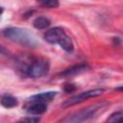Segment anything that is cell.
Returning a JSON list of instances; mask_svg holds the SVG:
<instances>
[{"label":"cell","instance_id":"8","mask_svg":"<svg viewBox=\"0 0 123 123\" xmlns=\"http://www.w3.org/2000/svg\"><path fill=\"white\" fill-rule=\"evenodd\" d=\"M86 68H87V65H86V64H78V65H74V66H71V67L65 69L60 75L62 77H69L71 75L79 74V73L86 70Z\"/></svg>","mask_w":123,"mask_h":123},{"label":"cell","instance_id":"10","mask_svg":"<svg viewBox=\"0 0 123 123\" xmlns=\"http://www.w3.org/2000/svg\"><path fill=\"white\" fill-rule=\"evenodd\" d=\"M33 25L36 29L37 30H43V29H46L47 27H49L50 25V20L47 18V17H44V16H38L37 17L34 22H33Z\"/></svg>","mask_w":123,"mask_h":123},{"label":"cell","instance_id":"15","mask_svg":"<svg viewBox=\"0 0 123 123\" xmlns=\"http://www.w3.org/2000/svg\"><path fill=\"white\" fill-rule=\"evenodd\" d=\"M0 53L1 54H4V53H7V50L2 46V45H0Z\"/></svg>","mask_w":123,"mask_h":123},{"label":"cell","instance_id":"6","mask_svg":"<svg viewBox=\"0 0 123 123\" xmlns=\"http://www.w3.org/2000/svg\"><path fill=\"white\" fill-rule=\"evenodd\" d=\"M26 111L30 114L39 115L44 113L47 111L46 103L39 102V101H30V103L26 106Z\"/></svg>","mask_w":123,"mask_h":123},{"label":"cell","instance_id":"14","mask_svg":"<svg viewBox=\"0 0 123 123\" xmlns=\"http://www.w3.org/2000/svg\"><path fill=\"white\" fill-rule=\"evenodd\" d=\"M40 119L38 117H25V118H22L20 119L21 122H32V123H35V122H38Z\"/></svg>","mask_w":123,"mask_h":123},{"label":"cell","instance_id":"11","mask_svg":"<svg viewBox=\"0 0 123 123\" xmlns=\"http://www.w3.org/2000/svg\"><path fill=\"white\" fill-rule=\"evenodd\" d=\"M37 2L40 6L48 9H55L60 5L59 0H37Z\"/></svg>","mask_w":123,"mask_h":123},{"label":"cell","instance_id":"1","mask_svg":"<svg viewBox=\"0 0 123 123\" xmlns=\"http://www.w3.org/2000/svg\"><path fill=\"white\" fill-rule=\"evenodd\" d=\"M50 68L49 61L46 58H37L20 62L19 70L26 77L40 78L45 76Z\"/></svg>","mask_w":123,"mask_h":123},{"label":"cell","instance_id":"9","mask_svg":"<svg viewBox=\"0 0 123 123\" xmlns=\"http://www.w3.org/2000/svg\"><path fill=\"white\" fill-rule=\"evenodd\" d=\"M0 103L3 107L7 108V109H11V108H14L18 105V101L15 97L11 96V95H5L1 98Z\"/></svg>","mask_w":123,"mask_h":123},{"label":"cell","instance_id":"2","mask_svg":"<svg viewBox=\"0 0 123 123\" xmlns=\"http://www.w3.org/2000/svg\"><path fill=\"white\" fill-rule=\"evenodd\" d=\"M3 35L10 40L16 42L22 46L35 48L38 45L36 36L25 28L9 27L3 30Z\"/></svg>","mask_w":123,"mask_h":123},{"label":"cell","instance_id":"3","mask_svg":"<svg viewBox=\"0 0 123 123\" xmlns=\"http://www.w3.org/2000/svg\"><path fill=\"white\" fill-rule=\"evenodd\" d=\"M44 39L50 44H59L64 51L69 53L74 49V44L71 38L61 27H55L48 30L44 34Z\"/></svg>","mask_w":123,"mask_h":123},{"label":"cell","instance_id":"12","mask_svg":"<svg viewBox=\"0 0 123 123\" xmlns=\"http://www.w3.org/2000/svg\"><path fill=\"white\" fill-rule=\"evenodd\" d=\"M122 111H115L113 113H111L108 118H107V121L108 122H118V121H121L122 120Z\"/></svg>","mask_w":123,"mask_h":123},{"label":"cell","instance_id":"16","mask_svg":"<svg viewBox=\"0 0 123 123\" xmlns=\"http://www.w3.org/2000/svg\"><path fill=\"white\" fill-rule=\"evenodd\" d=\"M3 11H4V10H3V8H2V7H0V15L2 14V12H3Z\"/></svg>","mask_w":123,"mask_h":123},{"label":"cell","instance_id":"4","mask_svg":"<svg viewBox=\"0 0 123 123\" xmlns=\"http://www.w3.org/2000/svg\"><path fill=\"white\" fill-rule=\"evenodd\" d=\"M107 106V103H100V104H95L89 107H86L77 112H75L74 114H71L70 116H66L65 118L62 119V122H84L87 119L92 118L101 109L105 108Z\"/></svg>","mask_w":123,"mask_h":123},{"label":"cell","instance_id":"13","mask_svg":"<svg viewBox=\"0 0 123 123\" xmlns=\"http://www.w3.org/2000/svg\"><path fill=\"white\" fill-rule=\"evenodd\" d=\"M63 89H64V91H65V92L69 93V92L74 91V90L76 89V87H75V86H74V85H72V84H65V85H64V86H63Z\"/></svg>","mask_w":123,"mask_h":123},{"label":"cell","instance_id":"7","mask_svg":"<svg viewBox=\"0 0 123 123\" xmlns=\"http://www.w3.org/2000/svg\"><path fill=\"white\" fill-rule=\"evenodd\" d=\"M56 95H57V91H46V92L33 95L32 97L29 98V101H39V102L46 103L54 99Z\"/></svg>","mask_w":123,"mask_h":123},{"label":"cell","instance_id":"5","mask_svg":"<svg viewBox=\"0 0 123 123\" xmlns=\"http://www.w3.org/2000/svg\"><path fill=\"white\" fill-rule=\"evenodd\" d=\"M104 89L103 88H94V89H90V90H86L85 92H82L80 94H77L69 99H67L62 106L63 107H70V106H74L76 104H80L84 101H86L88 98H92V97H97L101 94H103Z\"/></svg>","mask_w":123,"mask_h":123}]
</instances>
